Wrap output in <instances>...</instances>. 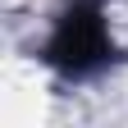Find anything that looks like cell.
Here are the masks:
<instances>
[{
  "label": "cell",
  "instance_id": "obj_1",
  "mask_svg": "<svg viewBox=\"0 0 128 128\" xmlns=\"http://www.w3.org/2000/svg\"><path fill=\"white\" fill-rule=\"evenodd\" d=\"M46 60L55 69L82 78V73H96L101 64L110 60V37H105V23H101V9L96 5H78L60 18L50 46H46Z\"/></svg>",
  "mask_w": 128,
  "mask_h": 128
}]
</instances>
